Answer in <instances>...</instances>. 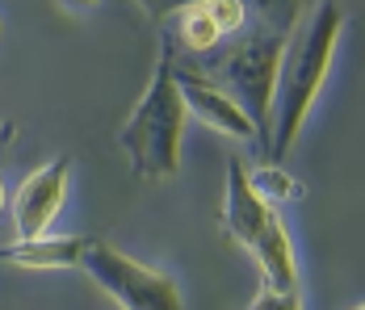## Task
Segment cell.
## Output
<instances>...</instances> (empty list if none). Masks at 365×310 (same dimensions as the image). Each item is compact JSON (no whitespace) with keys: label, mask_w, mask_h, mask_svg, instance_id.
I'll use <instances>...</instances> for the list:
<instances>
[{"label":"cell","mask_w":365,"mask_h":310,"mask_svg":"<svg viewBox=\"0 0 365 310\" xmlns=\"http://www.w3.org/2000/svg\"><path fill=\"white\" fill-rule=\"evenodd\" d=\"M340 34H344V13L331 0H319L311 13H302V21L286 38V55H282L277 88H273V135L264 151L269 164H286V155L294 151V143L311 118V105L319 101L328 84V68Z\"/></svg>","instance_id":"cell-1"},{"label":"cell","mask_w":365,"mask_h":310,"mask_svg":"<svg viewBox=\"0 0 365 310\" xmlns=\"http://www.w3.org/2000/svg\"><path fill=\"white\" fill-rule=\"evenodd\" d=\"M177 55H173V38H160V59H155V76L139 97L135 113L122 122L118 143L130 155V168L139 180H168L181 168V138H185V109L181 84H177Z\"/></svg>","instance_id":"cell-2"},{"label":"cell","mask_w":365,"mask_h":310,"mask_svg":"<svg viewBox=\"0 0 365 310\" xmlns=\"http://www.w3.org/2000/svg\"><path fill=\"white\" fill-rule=\"evenodd\" d=\"M286 38L290 34H273L256 26L252 34L235 38L231 46H215L206 63H189L248 113L260 138V155L269 151V135H273V88H277V68L286 55Z\"/></svg>","instance_id":"cell-3"},{"label":"cell","mask_w":365,"mask_h":310,"mask_svg":"<svg viewBox=\"0 0 365 310\" xmlns=\"http://www.w3.org/2000/svg\"><path fill=\"white\" fill-rule=\"evenodd\" d=\"M222 231L256 260L264 285H273V289H298V256H294L290 231H286L277 206H269L248 185V164L240 155L227 160Z\"/></svg>","instance_id":"cell-4"},{"label":"cell","mask_w":365,"mask_h":310,"mask_svg":"<svg viewBox=\"0 0 365 310\" xmlns=\"http://www.w3.org/2000/svg\"><path fill=\"white\" fill-rule=\"evenodd\" d=\"M80 269L93 277L122 310H185L181 285L173 277L143 264V260H135V256H126L122 247H113L106 239L88 235Z\"/></svg>","instance_id":"cell-5"},{"label":"cell","mask_w":365,"mask_h":310,"mask_svg":"<svg viewBox=\"0 0 365 310\" xmlns=\"http://www.w3.org/2000/svg\"><path fill=\"white\" fill-rule=\"evenodd\" d=\"M68 176H72V160L59 155L51 160L46 168H38L21 180V189L13 193V227H17V239H34L46 235L51 222L59 218L63 197H68Z\"/></svg>","instance_id":"cell-6"},{"label":"cell","mask_w":365,"mask_h":310,"mask_svg":"<svg viewBox=\"0 0 365 310\" xmlns=\"http://www.w3.org/2000/svg\"><path fill=\"white\" fill-rule=\"evenodd\" d=\"M173 71H177V84H181L185 109H189L193 118H202L210 130H219V135H227V138H240V143H252V147H260L256 126L248 122V113L231 101L219 84H210L206 76H197L189 63H173Z\"/></svg>","instance_id":"cell-7"},{"label":"cell","mask_w":365,"mask_h":310,"mask_svg":"<svg viewBox=\"0 0 365 310\" xmlns=\"http://www.w3.org/2000/svg\"><path fill=\"white\" fill-rule=\"evenodd\" d=\"M88 235H34V239H17L0 247V264H17V269H76L84 256Z\"/></svg>","instance_id":"cell-8"},{"label":"cell","mask_w":365,"mask_h":310,"mask_svg":"<svg viewBox=\"0 0 365 310\" xmlns=\"http://www.w3.org/2000/svg\"><path fill=\"white\" fill-rule=\"evenodd\" d=\"M244 9H248V17H256L260 30L294 34V26L307 13V0H244Z\"/></svg>","instance_id":"cell-9"},{"label":"cell","mask_w":365,"mask_h":310,"mask_svg":"<svg viewBox=\"0 0 365 310\" xmlns=\"http://www.w3.org/2000/svg\"><path fill=\"white\" fill-rule=\"evenodd\" d=\"M248 185H252L269 206H277V202H298V197H302V185H298L282 164H269V160L248 172Z\"/></svg>","instance_id":"cell-10"},{"label":"cell","mask_w":365,"mask_h":310,"mask_svg":"<svg viewBox=\"0 0 365 310\" xmlns=\"http://www.w3.org/2000/svg\"><path fill=\"white\" fill-rule=\"evenodd\" d=\"M181 42L193 51V55H210V51L222 42L219 26L210 21V13H206L202 4H193V9L181 13Z\"/></svg>","instance_id":"cell-11"},{"label":"cell","mask_w":365,"mask_h":310,"mask_svg":"<svg viewBox=\"0 0 365 310\" xmlns=\"http://www.w3.org/2000/svg\"><path fill=\"white\" fill-rule=\"evenodd\" d=\"M202 9L210 13V21L219 26V34H240V30H244V21H248L244 0H206Z\"/></svg>","instance_id":"cell-12"},{"label":"cell","mask_w":365,"mask_h":310,"mask_svg":"<svg viewBox=\"0 0 365 310\" xmlns=\"http://www.w3.org/2000/svg\"><path fill=\"white\" fill-rule=\"evenodd\" d=\"M248 310H302V294L298 289H273V285H260Z\"/></svg>","instance_id":"cell-13"},{"label":"cell","mask_w":365,"mask_h":310,"mask_svg":"<svg viewBox=\"0 0 365 310\" xmlns=\"http://www.w3.org/2000/svg\"><path fill=\"white\" fill-rule=\"evenodd\" d=\"M147 13H151V21H164V17H177L185 9H193V4H206V0H139Z\"/></svg>","instance_id":"cell-14"},{"label":"cell","mask_w":365,"mask_h":310,"mask_svg":"<svg viewBox=\"0 0 365 310\" xmlns=\"http://www.w3.org/2000/svg\"><path fill=\"white\" fill-rule=\"evenodd\" d=\"M9 206V189H4V180H0V210Z\"/></svg>","instance_id":"cell-15"},{"label":"cell","mask_w":365,"mask_h":310,"mask_svg":"<svg viewBox=\"0 0 365 310\" xmlns=\"http://www.w3.org/2000/svg\"><path fill=\"white\" fill-rule=\"evenodd\" d=\"M68 4H80V9H88V4H97V0H68Z\"/></svg>","instance_id":"cell-16"},{"label":"cell","mask_w":365,"mask_h":310,"mask_svg":"<svg viewBox=\"0 0 365 310\" xmlns=\"http://www.w3.org/2000/svg\"><path fill=\"white\" fill-rule=\"evenodd\" d=\"M0 34H4V21H0Z\"/></svg>","instance_id":"cell-17"},{"label":"cell","mask_w":365,"mask_h":310,"mask_svg":"<svg viewBox=\"0 0 365 310\" xmlns=\"http://www.w3.org/2000/svg\"><path fill=\"white\" fill-rule=\"evenodd\" d=\"M353 310H365V306H353Z\"/></svg>","instance_id":"cell-18"}]
</instances>
